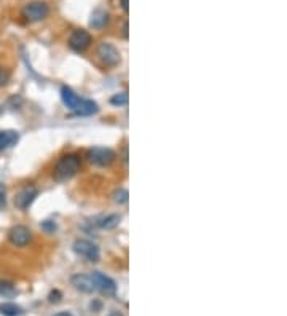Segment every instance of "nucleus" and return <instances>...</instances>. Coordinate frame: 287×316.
I'll return each instance as SVG.
<instances>
[{
  "label": "nucleus",
  "instance_id": "15",
  "mask_svg": "<svg viewBox=\"0 0 287 316\" xmlns=\"http://www.w3.org/2000/svg\"><path fill=\"white\" fill-rule=\"evenodd\" d=\"M120 220H121V217L118 216V214H109V216H106V217H101L96 222V225L101 229H106V230H112V229L118 227Z\"/></svg>",
  "mask_w": 287,
  "mask_h": 316
},
{
  "label": "nucleus",
  "instance_id": "26",
  "mask_svg": "<svg viewBox=\"0 0 287 316\" xmlns=\"http://www.w3.org/2000/svg\"><path fill=\"white\" fill-rule=\"evenodd\" d=\"M55 316H72V313H69V311H61V313H58Z\"/></svg>",
  "mask_w": 287,
  "mask_h": 316
},
{
  "label": "nucleus",
  "instance_id": "21",
  "mask_svg": "<svg viewBox=\"0 0 287 316\" xmlns=\"http://www.w3.org/2000/svg\"><path fill=\"white\" fill-rule=\"evenodd\" d=\"M5 206H7V189L0 182V209H4Z\"/></svg>",
  "mask_w": 287,
  "mask_h": 316
},
{
  "label": "nucleus",
  "instance_id": "16",
  "mask_svg": "<svg viewBox=\"0 0 287 316\" xmlns=\"http://www.w3.org/2000/svg\"><path fill=\"white\" fill-rule=\"evenodd\" d=\"M23 313H24V310L13 302L0 303V314H4V316H21Z\"/></svg>",
  "mask_w": 287,
  "mask_h": 316
},
{
  "label": "nucleus",
  "instance_id": "6",
  "mask_svg": "<svg viewBox=\"0 0 287 316\" xmlns=\"http://www.w3.org/2000/svg\"><path fill=\"white\" fill-rule=\"evenodd\" d=\"M91 34L85 29H75L69 37V47L77 53L85 52V50L91 45Z\"/></svg>",
  "mask_w": 287,
  "mask_h": 316
},
{
  "label": "nucleus",
  "instance_id": "25",
  "mask_svg": "<svg viewBox=\"0 0 287 316\" xmlns=\"http://www.w3.org/2000/svg\"><path fill=\"white\" fill-rule=\"evenodd\" d=\"M123 35H125V38H128V23L123 24Z\"/></svg>",
  "mask_w": 287,
  "mask_h": 316
},
{
  "label": "nucleus",
  "instance_id": "2",
  "mask_svg": "<svg viewBox=\"0 0 287 316\" xmlns=\"http://www.w3.org/2000/svg\"><path fill=\"white\" fill-rule=\"evenodd\" d=\"M88 160L96 166H109L115 160V152L109 147H93L88 150Z\"/></svg>",
  "mask_w": 287,
  "mask_h": 316
},
{
  "label": "nucleus",
  "instance_id": "18",
  "mask_svg": "<svg viewBox=\"0 0 287 316\" xmlns=\"http://www.w3.org/2000/svg\"><path fill=\"white\" fill-rule=\"evenodd\" d=\"M110 104L112 106H118V107L126 106L128 104V93H126V91H123V93L114 95V96L110 98Z\"/></svg>",
  "mask_w": 287,
  "mask_h": 316
},
{
  "label": "nucleus",
  "instance_id": "7",
  "mask_svg": "<svg viewBox=\"0 0 287 316\" xmlns=\"http://www.w3.org/2000/svg\"><path fill=\"white\" fill-rule=\"evenodd\" d=\"M8 240L12 241V244H15V246L24 248L32 241V232L24 225H15L8 232Z\"/></svg>",
  "mask_w": 287,
  "mask_h": 316
},
{
  "label": "nucleus",
  "instance_id": "8",
  "mask_svg": "<svg viewBox=\"0 0 287 316\" xmlns=\"http://www.w3.org/2000/svg\"><path fill=\"white\" fill-rule=\"evenodd\" d=\"M38 195V190L32 186H27L24 189H21L15 197V206L21 211H26L30 205L34 203V200Z\"/></svg>",
  "mask_w": 287,
  "mask_h": 316
},
{
  "label": "nucleus",
  "instance_id": "27",
  "mask_svg": "<svg viewBox=\"0 0 287 316\" xmlns=\"http://www.w3.org/2000/svg\"><path fill=\"white\" fill-rule=\"evenodd\" d=\"M109 316H123V314H121L120 311H112V313H110Z\"/></svg>",
  "mask_w": 287,
  "mask_h": 316
},
{
  "label": "nucleus",
  "instance_id": "23",
  "mask_svg": "<svg viewBox=\"0 0 287 316\" xmlns=\"http://www.w3.org/2000/svg\"><path fill=\"white\" fill-rule=\"evenodd\" d=\"M61 299H63V294H61L59 291H51V294H50V302L51 303H59Z\"/></svg>",
  "mask_w": 287,
  "mask_h": 316
},
{
  "label": "nucleus",
  "instance_id": "12",
  "mask_svg": "<svg viewBox=\"0 0 287 316\" xmlns=\"http://www.w3.org/2000/svg\"><path fill=\"white\" fill-rule=\"evenodd\" d=\"M61 99H63V103L70 110H74L80 104V101H81V98H78V95H75L74 89H70L69 86H63V88H61Z\"/></svg>",
  "mask_w": 287,
  "mask_h": 316
},
{
  "label": "nucleus",
  "instance_id": "9",
  "mask_svg": "<svg viewBox=\"0 0 287 316\" xmlns=\"http://www.w3.org/2000/svg\"><path fill=\"white\" fill-rule=\"evenodd\" d=\"M70 284L74 286L77 291L83 292V294H91L96 289V284L91 278V275H83V273H77L70 278Z\"/></svg>",
  "mask_w": 287,
  "mask_h": 316
},
{
  "label": "nucleus",
  "instance_id": "20",
  "mask_svg": "<svg viewBox=\"0 0 287 316\" xmlns=\"http://www.w3.org/2000/svg\"><path fill=\"white\" fill-rule=\"evenodd\" d=\"M10 77H12V74H10V70L5 69V67H0V88L5 86L8 81H10Z\"/></svg>",
  "mask_w": 287,
  "mask_h": 316
},
{
  "label": "nucleus",
  "instance_id": "11",
  "mask_svg": "<svg viewBox=\"0 0 287 316\" xmlns=\"http://www.w3.org/2000/svg\"><path fill=\"white\" fill-rule=\"evenodd\" d=\"M98 110H99V107H98V104L94 103V101H91V99H81L80 104L74 109V114L85 117V115H93V114H96Z\"/></svg>",
  "mask_w": 287,
  "mask_h": 316
},
{
  "label": "nucleus",
  "instance_id": "17",
  "mask_svg": "<svg viewBox=\"0 0 287 316\" xmlns=\"http://www.w3.org/2000/svg\"><path fill=\"white\" fill-rule=\"evenodd\" d=\"M0 295H2V297H7V299L15 297V295H16V288L13 286V283L0 280Z\"/></svg>",
  "mask_w": 287,
  "mask_h": 316
},
{
  "label": "nucleus",
  "instance_id": "1",
  "mask_svg": "<svg viewBox=\"0 0 287 316\" xmlns=\"http://www.w3.org/2000/svg\"><path fill=\"white\" fill-rule=\"evenodd\" d=\"M80 169V157L77 154H67L56 163L53 176L58 182H64L74 177Z\"/></svg>",
  "mask_w": 287,
  "mask_h": 316
},
{
  "label": "nucleus",
  "instance_id": "13",
  "mask_svg": "<svg viewBox=\"0 0 287 316\" xmlns=\"http://www.w3.org/2000/svg\"><path fill=\"white\" fill-rule=\"evenodd\" d=\"M19 139V134L13 129H5V131H0V152L15 146Z\"/></svg>",
  "mask_w": 287,
  "mask_h": 316
},
{
  "label": "nucleus",
  "instance_id": "10",
  "mask_svg": "<svg viewBox=\"0 0 287 316\" xmlns=\"http://www.w3.org/2000/svg\"><path fill=\"white\" fill-rule=\"evenodd\" d=\"M91 278H93V281H94V284H96V288L101 289L104 294H107V295H114V294L117 292V283H115L114 280H112V278L106 277L104 273H101V272H93V273H91Z\"/></svg>",
  "mask_w": 287,
  "mask_h": 316
},
{
  "label": "nucleus",
  "instance_id": "5",
  "mask_svg": "<svg viewBox=\"0 0 287 316\" xmlns=\"http://www.w3.org/2000/svg\"><path fill=\"white\" fill-rule=\"evenodd\" d=\"M74 251L78 254V256L88 259L89 262H98L101 257L99 248L93 241H88V240H77L74 243Z\"/></svg>",
  "mask_w": 287,
  "mask_h": 316
},
{
  "label": "nucleus",
  "instance_id": "4",
  "mask_svg": "<svg viewBox=\"0 0 287 316\" xmlns=\"http://www.w3.org/2000/svg\"><path fill=\"white\" fill-rule=\"evenodd\" d=\"M98 56L99 59L104 63L106 66L109 67H115L120 64L121 61V56H120V52L117 50V47H114L109 42H102L99 47H98Z\"/></svg>",
  "mask_w": 287,
  "mask_h": 316
},
{
  "label": "nucleus",
  "instance_id": "14",
  "mask_svg": "<svg viewBox=\"0 0 287 316\" xmlns=\"http://www.w3.org/2000/svg\"><path fill=\"white\" fill-rule=\"evenodd\" d=\"M109 23V13L104 10H96L89 18V26L93 29H102Z\"/></svg>",
  "mask_w": 287,
  "mask_h": 316
},
{
  "label": "nucleus",
  "instance_id": "19",
  "mask_svg": "<svg viewBox=\"0 0 287 316\" xmlns=\"http://www.w3.org/2000/svg\"><path fill=\"white\" fill-rule=\"evenodd\" d=\"M114 201L118 203V205H123V203L128 201V190L125 189H118L115 193H114Z\"/></svg>",
  "mask_w": 287,
  "mask_h": 316
},
{
  "label": "nucleus",
  "instance_id": "3",
  "mask_svg": "<svg viewBox=\"0 0 287 316\" xmlns=\"http://www.w3.org/2000/svg\"><path fill=\"white\" fill-rule=\"evenodd\" d=\"M48 15H50V7L43 2H32V4L26 5L23 10V16L29 23L42 21V19H45Z\"/></svg>",
  "mask_w": 287,
  "mask_h": 316
},
{
  "label": "nucleus",
  "instance_id": "24",
  "mask_svg": "<svg viewBox=\"0 0 287 316\" xmlns=\"http://www.w3.org/2000/svg\"><path fill=\"white\" fill-rule=\"evenodd\" d=\"M120 5H121V8H123V12L128 13V10H129V7H128V0H121Z\"/></svg>",
  "mask_w": 287,
  "mask_h": 316
},
{
  "label": "nucleus",
  "instance_id": "22",
  "mask_svg": "<svg viewBox=\"0 0 287 316\" xmlns=\"http://www.w3.org/2000/svg\"><path fill=\"white\" fill-rule=\"evenodd\" d=\"M42 230H45L46 233H51L56 230V223L53 220H43L42 222Z\"/></svg>",
  "mask_w": 287,
  "mask_h": 316
}]
</instances>
